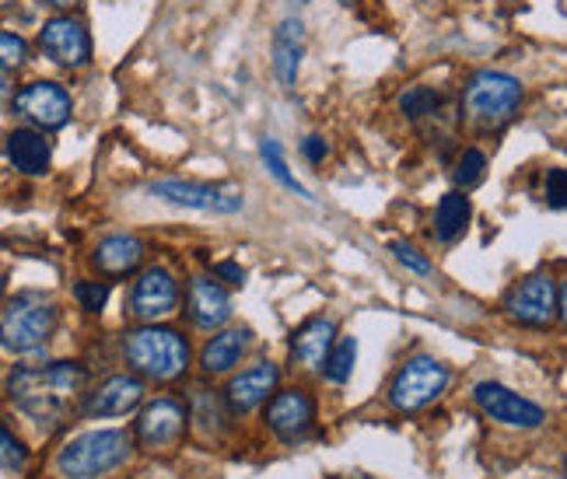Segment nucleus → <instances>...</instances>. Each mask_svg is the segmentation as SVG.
Wrapping results in <instances>:
<instances>
[{"instance_id": "393cba45", "label": "nucleus", "mask_w": 567, "mask_h": 479, "mask_svg": "<svg viewBox=\"0 0 567 479\" xmlns=\"http://www.w3.org/2000/svg\"><path fill=\"white\" fill-rule=\"evenodd\" d=\"M354 364H357V339L347 336V339H340L336 347H330V354L323 360V371L333 386H344V381L354 375Z\"/></svg>"}, {"instance_id": "a211bd4d", "label": "nucleus", "mask_w": 567, "mask_h": 479, "mask_svg": "<svg viewBox=\"0 0 567 479\" xmlns=\"http://www.w3.org/2000/svg\"><path fill=\"white\" fill-rule=\"evenodd\" d=\"M189 315H193L200 330H221L232 319V298L214 280L197 277L189 283Z\"/></svg>"}, {"instance_id": "72a5a7b5", "label": "nucleus", "mask_w": 567, "mask_h": 479, "mask_svg": "<svg viewBox=\"0 0 567 479\" xmlns=\"http://www.w3.org/2000/svg\"><path fill=\"white\" fill-rule=\"evenodd\" d=\"M214 277L229 280L232 287H242V283H245V270H242L238 263H232V259H224V263H214Z\"/></svg>"}, {"instance_id": "5701e85b", "label": "nucleus", "mask_w": 567, "mask_h": 479, "mask_svg": "<svg viewBox=\"0 0 567 479\" xmlns=\"http://www.w3.org/2000/svg\"><path fill=\"white\" fill-rule=\"evenodd\" d=\"M469 218H472V207H469V197L463 189H452V193L442 197L438 203V214H434V238L438 242H456L466 227H469Z\"/></svg>"}, {"instance_id": "423d86ee", "label": "nucleus", "mask_w": 567, "mask_h": 479, "mask_svg": "<svg viewBox=\"0 0 567 479\" xmlns=\"http://www.w3.org/2000/svg\"><path fill=\"white\" fill-rule=\"evenodd\" d=\"M448 381H452V375H448V368L442 360L410 357L400 368V375L392 378L389 402L400 413H418V410L431 406V402L448 389Z\"/></svg>"}, {"instance_id": "6e6552de", "label": "nucleus", "mask_w": 567, "mask_h": 479, "mask_svg": "<svg viewBox=\"0 0 567 479\" xmlns=\"http://www.w3.org/2000/svg\"><path fill=\"white\" fill-rule=\"evenodd\" d=\"M472 399H477V406L494 420V424L515 427V431H540L546 424L543 406H536L533 399H525L512 389L498 386V381H480V386L472 389Z\"/></svg>"}, {"instance_id": "2eb2a0df", "label": "nucleus", "mask_w": 567, "mask_h": 479, "mask_svg": "<svg viewBox=\"0 0 567 479\" xmlns=\"http://www.w3.org/2000/svg\"><path fill=\"white\" fill-rule=\"evenodd\" d=\"M144 399V381L130 378V375H116L102 381V389H94L85 399V413L88 416H123L130 410H137Z\"/></svg>"}, {"instance_id": "c9c22d12", "label": "nucleus", "mask_w": 567, "mask_h": 479, "mask_svg": "<svg viewBox=\"0 0 567 479\" xmlns=\"http://www.w3.org/2000/svg\"><path fill=\"white\" fill-rule=\"evenodd\" d=\"M40 4H49V8H74V4H81V0H40Z\"/></svg>"}, {"instance_id": "dca6fc26", "label": "nucleus", "mask_w": 567, "mask_h": 479, "mask_svg": "<svg viewBox=\"0 0 567 479\" xmlns=\"http://www.w3.org/2000/svg\"><path fill=\"white\" fill-rule=\"evenodd\" d=\"M277 381H280V368L270 360H259L256 368L232 378V386H229L232 413H253L263 399H270V392L277 389Z\"/></svg>"}, {"instance_id": "6ab92c4d", "label": "nucleus", "mask_w": 567, "mask_h": 479, "mask_svg": "<svg viewBox=\"0 0 567 479\" xmlns=\"http://www.w3.org/2000/svg\"><path fill=\"white\" fill-rule=\"evenodd\" d=\"M333 339H336V325L330 319H309L301 330L291 336V354L294 360L301 364V368H323V360L333 347Z\"/></svg>"}, {"instance_id": "ddd939ff", "label": "nucleus", "mask_w": 567, "mask_h": 479, "mask_svg": "<svg viewBox=\"0 0 567 479\" xmlns=\"http://www.w3.org/2000/svg\"><path fill=\"white\" fill-rule=\"evenodd\" d=\"M186 434V410L176 399H158L137 420V441L144 448H176Z\"/></svg>"}, {"instance_id": "4c0bfd02", "label": "nucleus", "mask_w": 567, "mask_h": 479, "mask_svg": "<svg viewBox=\"0 0 567 479\" xmlns=\"http://www.w3.org/2000/svg\"><path fill=\"white\" fill-rule=\"evenodd\" d=\"M4 4H14V0H0V8H4Z\"/></svg>"}, {"instance_id": "58836bf2", "label": "nucleus", "mask_w": 567, "mask_h": 479, "mask_svg": "<svg viewBox=\"0 0 567 479\" xmlns=\"http://www.w3.org/2000/svg\"><path fill=\"white\" fill-rule=\"evenodd\" d=\"M294 4H309V0H294Z\"/></svg>"}, {"instance_id": "b1692460", "label": "nucleus", "mask_w": 567, "mask_h": 479, "mask_svg": "<svg viewBox=\"0 0 567 479\" xmlns=\"http://www.w3.org/2000/svg\"><path fill=\"white\" fill-rule=\"evenodd\" d=\"M259 158H263V165H267V171H270V176H274L284 189H291V193H294V197H301V200H312L309 189L291 176L288 161H284V147H280L277 141H270V137L263 141V144H259Z\"/></svg>"}, {"instance_id": "1a4fd4ad", "label": "nucleus", "mask_w": 567, "mask_h": 479, "mask_svg": "<svg viewBox=\"0 0 567 479\" xmlns=\"http://www.w3.org/2000/svg\"><path fill=\"white\" fill-rule=\"evenodd\" d=\"M151 197L165 203L189 207V210H207V214H238L245 207V197L238 189L224 186H200V182H182V179H162L151 182Z\"/></svg>"}, {"instance_id": "bb28decb", "label": "nucleus", "mask_w": 567, "mask_h": 479, "mask_svg": "<svg viewBox=\"0 0 567 479\" xmlns=\"http://www.w3.org/2000/svg\"><path fill=\"white\" fill-rule=\"evenodd\" d=\"M483 176H487V155H483V151H477V147L463 151L456 168H452V179H456V186L472 189V186L483 182Z\"/></svg>"}, {"instance_id": "f704fd0d", "label": "nucleus", "mask_w": 567, "mask_h": 479, "mask_svg": "<svg viewBox=\"0 0 567 479\" xmlns=\"http://www.w3.org/2000/svg\"><path fill=\"white\" fill-rule=\"evenodd\" d=\"M11 102V85H8V74H0V112Z\"/></svg>"}, {"instance_id": "a878e982", "label": "nucleus", "mask_w": 567, "mask_h": 479, "mask_svg": "<svg viewBox=\"0 0 567 479\" xmlns=\"http://www.w3.org/2000/svg\"><path fill=\"white\" fill-rule=\"evenodd\" d=\"M438 105H442V94L434 88H424V85L407 88L400 94V112L407 120H424V116H431V112H438Z\"/></svg>"}, {"instance_id": "7c9ffc66", "label": "nucleus", "mask_w": 567, "mask_h": 479, "mask_svg": "<svg viewBox=\"0 0 567 479\" xmlns=\"http://www.w3.org/2000/svg\"><path fill=\"white\" fill-rule=\"evenodd\" d=\"M389 253L396 256V263H403L410 274H418V277H431V263L413 248L410 242H389Z\"/></svg>"}, {"instance_id": "f03ea898", "label": "nucleus", "mask_w": 567, "mask_h": 479, "mask_svg": "<svg viewBox=\"0 0 567 479\" xmlns=\"http://www.w3.org/2000/svg\"><path fill=\"white\" fill-rule=\"evenodd\" d=\"M130 368L151 381H176L189 368V343L165 325H144L123 339Z\"/></svg>"}, {"instance_id": "0eeeda50", "label": "nucleus", "mask_w": 567, "mask_h": 479, "mask_svg": "<svg viewBox=\"0 0 567 479\" xmlns=\"http://www.w3.org/2000/svg\"><path fill=\"white\" fill-rule=\"evenodd\" d=\"M560 309H564V294H560L557 280H551V277L522 280L504 304L508 319L519 325H529V330H546V325H554L560 319Z\"/></svg>"}, {"instance_id": "4468645a", "label": "nucleus", "mask_w": 567, "mask_h": 479, "mask_svg": "<svg viewBox=\"0 0 567 479\" xmlns=\"http://www.w3.org/2000/svg\"><path fill=\"white\" fill-rule=\"evenodd\" d=\"M312 420H315V402L309 392H301V389H288V392L274 396L270 410H267V424L280 441L305 437Z\"/></svg>"}, {"instance_id": "4be33fe9", "label": "nucleus", "mask_w": 567, "mask_h": 479, "mask_svg": "<svg viewBox=\"0 0 567 479\" xmlns=\"http://www.w3.org/2000/svg\"><path fill=\"white\" fill-rule=\"evenodd\" d=\"M249 343H253V333H249V330H229V333L214 336V339L203 347V354H200V368H203L207 375H224V371H232L235 364L242 360V354L249 350Z\"/></svg>"}, {"instance_id": "20e7f679", "label": "nucleus", "mask_w": 567, "mask_h": 479, "mask_svg": "<svg viewBox=\"0 0 567 479\" xmlns=\"http://www.w3.org/2000/svg\"><path fill=\"white\" fill-rule=\"evenodd\" d=\"M53 330H56V304L35 294H22L8 304L4 319H0V347L8 354H32L53 336Z\"/></svg>"}, {"instance_id": "cd10ccee", "label": "nucleus", "mask_w": 567, "mask_h": 479, "mask_svg": "<svg viewBox=\"0 0 567 479\" xmlns=\"http://www.w3.org/2000/svg\"><path fill=\"white\" fill-rule=\"evenodd\" d=\"M29 60V43L14 32H0V74L22 70Z\"/></svg>"}, {"instance_id": "f3484780", "label": "nucleus", "mask_w": 567, "mask_h": 479, "mask_svg": "<svg viewBox=\"0 0 567 479\" xmlns=\"http://www.w3.org/2000/svg\"><path fill=\"white\" fill-rule=\"evenodd\" d=\"M301 56H305V25L298 18H284L274 32V74L288 91L298 85Z\"/></svg>"}, {"instance_id": "7ed1b4c3", "label": "nucleus", "mask_w": 567, "mask_h": 479, "mask_svg": "<svg viewBox=\"0 0 567 479\" xmlns=\"http://www.w3.org/2000/svg\"><path fill=\"white\" fill-rule=\"evenodd\" d=\"M130 452H134V441L126 431H88L81 437H74L70 445L56 458V469L64 479H99L112 469H120Z\"/></svg>"}, {"instance_id": "9d476101", "label": "nucleus", "mask_w": 567, "mask_h": 479, "mask_svg": "<svg viewBox=\"0 0 567 479\" xmlns=\"http://www.w3.org/2000/svg\"><path fill=\"white\" fill-rule=\"evenodd\" d=\"M18 116H25L40 130H60L70 120V94L53 81H32L11 99Z\"/></svg>"}, {"instance_id": "39448f33", "label": "nucleus", "mask_w": 567, "mask_h": 479, "mask_svg": "<svg viewBox=\"0 0 567 479\" xmlns=\"http://www.w3.org/2000/svg\"><path fill=\"white\" fill-rule=\"evenodd\" d=\"M522 105V85L512 74L501 70H480L472 74V81L466 85L463 109L472 123L483 126H501L515 116V109Z\"/></svg>"}, {"instance_id": "f8f14e48", "label": "nucleus", "mask_w": 567, "mask_h": 479, "mask_svg": "<svg viewBox=\"0 0 567 479\" xmlns=\"http://www.w3.org/2000/svg\"><path fill=\"white\" fill-rule=\"evenodd\" d=\"M179 304V283L176 277L162 270V266H151L134 283V294H130V315L141 322H158L165 315H173Z\"/></svg>"}, {"instance_id": "412c9836", "label": "nucleus", "mask_w": 567, "mask_h": 479, "mask_svg": "<svg viewBox=\"0 0 567 479\" xmlns=\"http://www.w3.org/2000/svg\"><path fill=\"white\" fill-rule=\"evenodd\" d=\"M8 158L18 171H25V176H46L53 151H49V141L40 130L22 126L8 137Z\"/></svg>"}, {"instance_id": "9b49d317", "label": "nucleus", "mask_w": 567, "mask_h": 479, "mask_svg": "<svg viewBox=\"0 0 567 479\" xmlns=\"http://www.w3.org/2000/svg\"><path fill=\"white\" fill-rule=\"evenodd\" d=\"M40 49L49 56L53 64H60L67 70H81L91 60V35L78 22V18H49L40 32Z\"/></svg>"}, {"instance_id": "aec40b11", "label": "nucleus", "mask_w": 567, "mask_h": 479, "mask_svg": "<svg viewBox=\"0 0 567 479\" xmlns=\"http://www.w3.org/2000/svg\"><path fill=\"white\" fill-rule=\"evenodd\" d=\"M144 256H147V248H144L141 238L112 235V238L99 242V248H94V266H99L105 277H126L144 263Z\"/></svg>"}, {"instance_id": "c756f323", "label": "nucleus", "mask_w": 567, "mask_h": 479, "mask_svg": "<svg viewBox=\"0 0 567 479\" xmlns=\"http://www.w3.org/2000/svg\"><path fill=\"white\" fill-rule=\"evenodd\" d=\"M74 298H78V304L85 312H102L105 301H109V283L102 280H81L78 287H74Z\"/></svg>"}, {"instance_id": "473e14b6", "label": "nucleus", "mask_w": 567, "mask_h": 479, "mask_svg": "<svg viewBox=\"0 0 567 479\" xmlns=\"http://www.w3.org/2000/svg\"><path fill=\"white\" fill-rule=\"evenodd\" d=\"M301 151H305V158L312 161V165H319V161H326V155H330V144L319 137V133H312V137H305V144H301Z\"/></svg>"}, {"instance_id": "e433bc0d", "label": "nucleus", "mask_w": 567, "mask_h": 479, "mask_svg": "<svg viewBox=\"0 0 567 479\" xmlns=\"http://www.w3.org/2000/svg\"><path fill=\"white\" fill-rule=\"evenodd\" d=\"M4 287H8V280H4V274H0V298H4Z\"/></svg>"}, {"instance_id": "c85d7f7f", "label": "nucleus", "mask_w": 567, "mask_h": 479, "mask_svg": "<svg viewBox=\"0 0 567 479\" xmlns=\"http://www.w3.org/2000/svg\"><path fill=\"white\" fill-rule=\"evenodd\" d=\"M25 463H29V448L4 424H0V469L18 472V469H25Z\"/></svg>"}, {"instance_id": "2f4dec72", "label": "nucleus", "mask_w": 567, "mask_h": 479, "mask_svg": "<svg viewBox=\"0 0 567 479\" xmlns=\"http://www.w3.org/2000/svg\"><path fill=\"white\" fill-rule=\"evenodd\" d=\"M546 203L554 210H564V203H567V171L560 165L546 171Z\"/></svg>"}, {"instance_id": "f257e3e1", "label": "nucleus", "mask_w": 567, "mask_h": 479, "mask_svg": "<svg viewBox=\"0 0 567 479\" xmlns=\"http://www.w3.org/2000/svg\"><path fill=\"white\" fill-rule=\"evenodd\" d=\"M88 381V371L74 360H56L46 368H14L8 378V392L14 406L29 413L32 420H56L64 413V402L81 392Z\"/></svg>"}]
</instances>
